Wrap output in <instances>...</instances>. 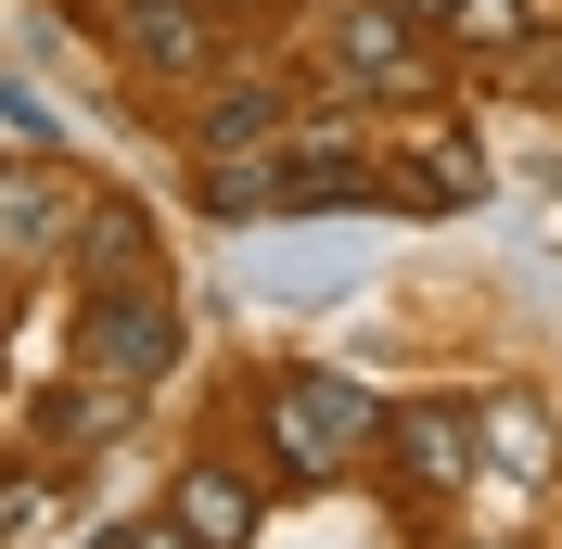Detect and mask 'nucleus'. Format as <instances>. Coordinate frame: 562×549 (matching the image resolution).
Masks as SVG:
<instances>
[{
    "instance_id": "f257e3e1",
    "label": "nucleus",
    "mask_w": 562,
    "mask_h": 549,
    "mask_svg": "<svg viewBox=\"0 0 562 549\" xmlns=\"http://www.w3.org/2000/svg\"><path fill=\"white\" fill-rule=\"evenodd\" d=\"M371 396H358L346 371H281L269 383V460L294 485H333V473H358V460H371Z\"/></svg>"
},
{
    "instance_id": "f03ea898",
    "label": "nucleus",
    "mask_w": 562,
    "mask_h": 549,
    "mask_svg": "<svg viewBox=\"0 0 562 549\" xmlns=\"http://www.w3.org/2000/svg\"><path fill=\"white\" fill-rule=\"evenodd\" d=\"M115 52H128L140 77L192 90V77L231 65V13H217V0H115Z\"/></svg>"
},
{
    "instance_id": "7ed1b4c3",
    "label": "nucleus",
    "mask_w": 562,
    "mask_h": 549,
    "mask_svg": "<svg viewBox=\"0 0 562 549\" xmlns=\"http://www.w3.org/2000/svg\"><path fill=\"white\" fill-rule=\"evenodd\" d=\"M179 358V320L154 281H103L90 294V320H77V371H103V383H154Z\"/></svg>"
},
{
    "instance_id": "20e7f679",
    "label": "nucleus",
    "mask_w": 562,
    "mask_h": 549,
    "mask_svg": "<svg viewBox=\"0 0 562 549\" xmlns=\"http://www.w3.org/2000/svg\"><path fill=\"white\" fill-rule=\"evenodd\" d=\"M65 231H77V179L52 167V154H13V167H0V281L52 269Z\"/></svg>"
},
{
    "instance_id": "39448f33",
    "label": "nucleus",
    "mask_w": 562,
    "mask_h": 549,
    "mask_svg": "<svg viewBox=\"0 0 562 549\" xmlns=\"http://www.w3.org/2000/svg\"><path fill=\"white\" fill-rule=\"evenodd\" d=\"M371 447L396 460V485H409V498H460V485H473V410H448V396L384 410V422H371Z\"/></svg>"
},
{
    "instance_id": "423d86ee",
    "label": "nucleus",
    "mask_w": 562,
    "mask_h": 549,
    "mask_svg": "<svg viewBox=\"0 0 562 549\" xmlns=\"http://www.w3.org/2000/svg\"><path fill=\"white\" fill-rule=\"evenodd\" d=\"M333 52H346V77L384 90V103H422V90H435V52L396 26V0H333Z\"/></svg>"
},
{
    "instance_id": "0eeeda50",
    "label": "nucleus",
    "mask_w": 562,
    "mask_h": 549,
    "mask_svg": "<svg viewBox=\"0 0 562 549\" xmlns=\"http://www.w3.org/2000/svg\"><path fill=\"white\" fill-rule=\"evenodd\" d=\"M128 422H140V383L77 371V383H52V410H38V447H52V460H90V447H115Z\"/></svg>"
},
{
    "instance_id": "6e6552de",
    "label": "nucleus",
    "mask_w": 562,
    "mask_h": 549,
    "mask_svg": "<svg viewBox=\"0 0 562 549\" xmlns=\"http://www.w3.org/2000/svg\"><path fill=\"white\" fill-rule=\"evenodd\" d=\"M65 256H77V281L103 294V281H154V217L115 192V205H90L77 192V231H65Z\"/></svg>"
},
{
    "instance_id": "1a4fd4ad",
    "label": "nucleus",
    "mask_w": 562,
    "mask_h": 549,
    "mask_svg": "<svg viewBox=\"0 0 562 549\" xmlns=\"http://www.w3.org/2000/svg\"><path fill=\"white\" fill-rule=\"evenodd\" d=\"M562 460V422H550V396H486L473 410V473H550Z\"/></svg>"
},
{
    "instance_id": "9d476101",
    "label": "nucleus",
    "mask_w": 562,
    "mask_h": 549,
    "mask_svg": "<svg viewBox=\"0 0 562 549\" xmlns=\"http://www.w3.org/2000/svg\"><path fill=\"white\" fill-rule=\"evenodd\" d=\"M167 512L192 524L205 549H244V537H256V473H217V460H192V473L167 485Z\"/></svg>"
},
{
    "instance_id": "9b49d317",
    "label": "nucleus",
    "mask_w": 562,
    "mask_h": 549,
    "mask_svg": "<svg viewBox=\"0 0 562 549\" xmlns=\"http://www.w3.org/2000/svg\"><path fill=\"white\" fill-rule=\"evenodd\" d=\"M281 192H294V179H281L269 141H231V154H205V205H217V217H269Z\"/></svg>"
},
{
    "instance_id": "f8f14e48",
    "label": "nucleus",
    "mask_w": 562,
    "mask_h": 549,
    "mask_svg": "<svg viewBox=\"0 0 562 549\" xmlns=\"http://www.w3.org/2000/svg\"><path fill=\"white\" fill-rule=\"evenodd\" d=\"M231 141H281V90H269V77H231V90H205V115H192V154H231Z\"/></svg>"
},
{
    "instance_id": "ddd939ff",
    "label": "nucleus",
    "mask_w": 562,
    "mask_h": 549,
    "mask_svg": "<svg viewBox=\"0 0 562 549\" xmlns=\"http://www.w3.org/2000/svg\"><path fill=\"white\" fill-rule=\"evenodd\" d=\"M256 281H269V294H346V281H358V243H294V256H269Z\"/></svg>"
},
{
    "instance_id": "4468645a",
    "label": "nucleus",
    "mask_w": 562,
    "mask_h": 549,
    "mask_svg": "<svg viewBox=\"0 0 562 549\" xmlns=\"http://www.w3.org/2000/svg\"><path fill=\"white\" fill-rule=\"evenodd\" d=\"M65 524V473H13L0 485V537H52Z\"/></svg>"
},
{
    "instance_id": "2eb2a0df",
    "label": "nucleus",
    "mask_w": 562,
    "mask_h": 549,
    "mask_svg": "<svg viewBox=\"0 0 562 549\" xmlns=\"http://www.w3.org/2000/svg\"><path fill=\"white\" fill-rule=\"evenodd\" d=\"M448 26L473 52H525V0H448Z\"/></svg>"
},
{
    "instance_id": "dca6fc26",
    "label": "nucleus",
    "mask_w": 562,
    "mask_h": 549,
    "mask_svg": "<svg viewBox=\"0 0 562 549\" xmlns=\"http://www.w3.org/2000/svg\"><path fill=\"white\" fill-rule=\"evenodd\" d=\"M0 141H13V154H52V103H38L26 77H0Z\"/></svg>"
},
{
    "instance_id": "f3484780",
    "label": "nucleus",
    "mask_w": 562,
    "mask_h": 549,
    "mask_svg": "<svg viewBox=\"0 0 562 549\" xmlns=\"http://www.w3.org/2000/svg\"><path fill=\"white\" fill-rule=\"evenodd\" d=\"M115 549H205V537H192V524H179V512H154V524H128V537H115Z\"/></svg>"
}]
</instances>
